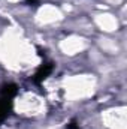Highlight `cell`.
Returning <instances> with one entry per match:
<instances>
[{"label": "cell", "instance_id": "277c9868", "mask_svg": "<svg viewBox=\"0 0 127 129\" xmlns=\"http://www.w3.org/2000/svg\"><path fill=\"white\" fill-rule=\"evenodd\" d=\"M66 129H79V125H78V122H76V120H72L70 123H67Z\"/></svg>", "mask_w": 127, "mask_h": 129}, {"label": "cell", "instance_id": "3957f363", "mask_svg": "<svg viewBox=\"0 0 127 129\" xmlns=\"http://www.w3.org/2000/svg\"><path fill=\"white\" fill-rule=\"evenodd\" d=\"M17 93H18V87L14 83H6V84H3L0 87V95H3V96H6V98L14 99V98L17 96Z\"/></svg>", "mask_w": 127, "mask_h": 129}, {"label": "cell", "instance_id": "6da1fadb", "mask_svg": "<svg viewBox=\"0 0 127 129\" xmlns=\"http://www.w3.org/2000/svg\"><path fill=\"white\" fill-rule=\"evenodd\" d=\"M52 71H54V64L51 63V62H43V63L37 68V71L34 72V75H33V83H34V84L43 83V81L51 75Z\"/></svg>", "mask_w": 127, "mask_h": 129}, {"label": "cell", "instance_id": "7a4b0ae2", "mask_svg": "<svg viewBox=\"0 0 127 129\" xmlns=\"http://www.w3.org/2000/svg\"><path fill=\"white\" fill-rule=\"evenodd\" d=\"M12 101L14 99L0 95V123H3L8 119V116L12 110Z\"/></svg>", "mask_w": 127, "mask_h": 129}, {"label": "cell", "instance_id": "5b68a950", "mask_svg": "<svg viewBox=\"0 0 127 129\" xmlns=\"http://www.w3.org/2000/svg\"><path fill=\"white\" fill-rule=\"evenodd\" d=\"M26 2H29L30 5H33V3H36V2H39V0H26Z\"/></svg>", "mask_w": 127, "mask_h": 129}]
</instances>
